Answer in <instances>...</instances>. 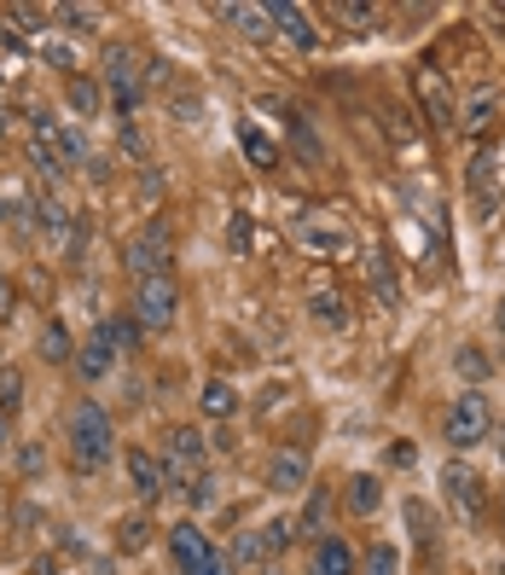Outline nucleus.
<instances>
[{
    "label": "nucleus",
    "instance_id": "f257e3e1",
    "mask_svg": "<svg viewBox=\"0 0 505 575\" xmlns=\"http://www.w3.org/2000/svg\"><path fill=\"white\" fill-rule=\"evenodd\" d=\"M64 442H71V465L76 471H99L116 460V425L99 401H76L71 425H64Z\"/></svg>",
    "mask_w": 505,
    "mask_h": 575
},
{
    "label": "nucleus",
    "instance_id": "f03ea898",
    "mask_svg": "<svg viewBox=\"0 0 505 575\" xmlns=\"http://www.w3.org/2000/svg\"><path fill=\"white\" fill-rule=\"evenodd\" d=\"M128 274H134V285L157 279V274H175V233H168L163 215H151V222L128 239Z\"/></svg>",
    "mask_w": 505,
    "mask_h": 575
},
{
    "label": "nucleus",
    "instance_id": "7ed1b4c3",
    "mask_svg": "<svg viewBox=\"0 0 505 575\" xmlns=\"http://www.w3.org/2000/svg\"><path fill=\"white\" fill-rule=\"evenodd\" d=\"M134 320L140 332H168L180 320V279L175 274H157V279H140L134 291Z\"/></svg>",
    "mask_w": 505,
    "mask_h": 575
},
{
    "label": "nucleus",
    "instance_id": "20e7f679",
    "mask_svg": "<svg viewBox=\"0 0 505 575\" xmlns=\"http://www.w3.org/2000/svg\"><path fill=\"white\" fill-rule=\"evenodd\" d=\"M488 425H494V418H488V396L482 390H465L447 408V418H442V442L447 448H477L482 436H488Z\"/></svg>",
    "mask_w": 505,
    "mask_h": 575
},
{
    "label": "nucleus",
    "instance_id": "39448f33",
    "mask_svg": "<svg viewBox=\"0 0 505 575\" xmlns=\"http://www.w3.org/2000/svg\"><path fill=\"white\" fill-rule=\"evenodd\" d=\"M163 488H180L187 477H198V471H204V436L198 430H187V425H175L163 436Z\"/></svg>",
    "mask_w": 505,
    "mask_h": 575
},
{
    "label": "nucleus",
    "instance_id": "423d86ee",
    "mask_svg": "<svg viewBox=\"0 0 505 575\" xmlns=\"http://www.w3.org/2000/svg\"><path fill=\"white\" fill-rule=\"evenodd\" d=\"M105 82H111V93H116V111H140V64H134V47H123V41H111L105 47Z\"/></svg>",
    "mask_w": 505,
    "mask_h": 575
},
{
    "label": "nucleus",
    "instance_id": "0eeeda50",
    "mask_svg": "<svg viewBox=\"0 0 505 575\" xmlns=\"http://www.w3.org/2000/svg\"><path fill=\"white\" fill-rule=\"evenodd\" d=\"M442 495H447V505H453V512H459V517H470V523H477V517H482V505H488V488H482V477H477L470 465H459V460H447V465H442Z\"/></svg>",
    "mask_w": 505,
    "mask_h": 575
},
{
    "label": "nucleus",
    "instance_id": "6e6552de",
    "mask_svg": "<svg viewBox=\"0 0 505 575\" xmlns=\"http://www.w3.org/2000/svg\"><path fill=\"white\" fill-rule=\"evenodd\" d=\"M168 552H175V570L180 575H204L215 564V547H210V535L198 529L192 517H180L175 529H168Z\"/></svg>",
    "mask_w": 505,
    "mask_h": 575
},
{
    "label": "nucleus",
    "instance_id": "1a4fd4ad",
    "mask_svg": "<svg viewBox=\"0 0 505 575\" xmlns=\"http://www.w3.org/2000/svg\"><path fill=\"white\" fill-rule=\"evenodd\" d=\"M413 88H418V105L430 111V123H435V128H453V123H459V99L447 93V82L435 76V71H418V76H413Z\"/></svg>",
    "mask_w": 505,
    "mask_h": 575
},
{
    "label": "nucleus",
    "instance_id": "9d476101",
    "mask_svg": "<svg viewBox=\"0 0 505 575\" xmlns=\"http://www.w3.org/2000/svg\"><path fill=\"white\" fill-rule=\"evenodd\" d=\"M128 483H134V495H140V505H151V500L168 495L157 453H146V448H128Z\"/></svg>",
    "mask_w": 505,
    "mask_h": 575
},
{
    "label": "nucleus",
    "instance_id": "9b49d317",
    "mask_svg": "<svg viewBox=\"0 0 505 575\" xmlns=\"http://www.w3.org/2000/svg\"><path fill=\"white\" fill-rule=\"evenodd\" d=\"M116 366V349L105 343V337H88V343H76V354H71V372H76V378L81 384H99V378H105V372Z\"/></svg>",
    "mask_w": 505,
    "mask_h": 575
},
{
    "label": "nucleus",
    "instance_id": "f8f14e48",
    "mask_svg": "<svg viewBox=\"0 0 505 575\" xmlns=\"http://www.w3.org/2000/svg\"><path fill=\"white\" fill-rule=\"evenodd\" d=\"M302 245H308V250H319V257H349V245H355V239H349V227H337V222H319V215H302Z\"/></svg>",
    "mask_w": 505,
    "mask_h": 575
},
{
    "label": "nucleus",
    "instance_id": "ddd939ff",
    "mask_svg": "<svg viewBox=\"0 0 505 575\" xmlns=\"http://www.w3.org/2000/svg\"><path fill=\"white\" fill-rule=\"evenodd\" d=\"M36 227H41L53 245L71 250V239H76V227H81V222H76V210L64 204V198H41V204H36Z\"/></svg>",
    "mask_w": 505,
    "mask_h": 575
},
{
    "label": "nucleus",
    "instance_id": "4468645a",
    "mask_svg": "<svg viewBox=\"0 0 505 575\" xmlns=\"http://www.w3.org/2000/svg\"><path fill=\"white\" fill-rule=\"evenodd\" d=\"M326 512H331V488H308V505L296 512V523H291V540H326L319 529H326Z\"/></svg>",
    "mask_w": 505,
    "mask_h": 575
},
{
    "label": "nucleus",
    "instance_id": "2eb2a0df",
    "mask_svg": "<svg viewBox=\"0 0 505 575\" xmlns=\"http://www.w3.org/2000/svg\"><path fill=\"white\" fill-rule=\"evenodd\" d=\"M267 483H274L279 495H296V488H308V453H302V448L274 453V471H267Z\"/></svg>",
    "mask_w": 505,
    "mask_h": 575
},
{
    "label": "nucleus",
    "instance_id": "dca6fc26",
    "mask_svg": "<svg viewBox=\"0 0 505 575\" xmlns=\"http://www.w3.org/2000/svg\"><path fill=\"white\" fill-rule=\"evenodd\" d=\"M500 105H505V99H500V88H477V93H470L465 105H459V123H465V134H488V128H494V116H500Z\"/></svg>",
    "mask_w": 505,
    "mask_h": 575
},
{
    "label": "nucleus",
    "instance_id": "f3484780",
    "mask_svg": "<svg viewBox=\"0 0 505 575\" xmlns=\"http://www.w3.org/2000/svg\"><path fill=\"white\" fill-rule=\"evenodd\" d=\"M267 18H274L279 29H285V41H296L302 47V53H314V24H308V12H302V7H291V0H279V7H267Z\"/></svg>",
    "mask_w": 505,
    "mask_h": 575
},
{
    "label": "nucleus",
    "instance_id": "a211bd4d",
    "mask_svg": "<svg viewBox=\"0 0 505 575\" xmlns=\"http://www.w3.org/2000/svg\"><path fill=\"white\" fill-rule=\"evenodd\" d=\"M47 146L59 151V163H64V168H88V163H93V146H88V134H81L76 123H59Z\"/></svg>",
    "mask_w": 505,
    "mask_h": 575
},
{
    "label": "nucleus",
    "instance_id": "6ab92c4d",
    "mask_svg": "<svg viewBox=\"0 0 505 575\" xmlns=\"http://www.w3.org/2000/svg\"><path fill=\"white\" fill-rule=\"evenodd\" d=\"M366 279H373V291H378L383 309H401V279H395L390 250H373V257H366Z\"/></svg>",
    "mask_w": 505,
    "mask_h": 575
},
{
    "label": "nucleus",
    "instance_id": "aec40b11",
    "mask_svg": "<svg viewBox=\"0 0 505 575\" xmlns=\"http://www.w3.org/2000/svg\"><path fill=\"white\" fill-rule=\"evenodd\" d=\"M41 361L47 366H71V354H76V343H71V326H64V320L53 314V320H47V326H41Z\"/></svg>",
    "mask_w": 505,
    "mask_h": 575
},
{
    "label": "nucleus",
    "instance_id": "412c9836",
    "mask_svg": "<svg viewBox=\"0 0 505 575\" xmlns=\"http://www.w3.org/2000/svg\"><path fill=\"white\" fill-rule=\"evenodd\" d=\"M314 575H355V552H349V540L326 535L314 547Z\"/></svg>",
    "mask_w": 505,
    "mask_h": 575
},
{
    "label": "nucleus",
    "instance_id": "4be33fe9",
    "mask_svg": "<svg viewBox=\"0 0 505 575\" xmlns=\"http://www.w3.org/2000/svg\"><path fill=\"white\" fill-rule=\"evenodd\" d=\"M93 332L105 337L116 354H134V349H140V320H134V314H111V320H99Z\"/></svg>",
    "mask_w": 505,
    "mask_h": 575
},
{
    "label": "nucleus",
    "instance_id": "5701e85b",
    "mask_svg": "<svg viewBox=\"0 0 505 575\" xmlns=\"http://www.w3.org/2000/svg\"><path fill=\"white\" fill-rule=\"evenodd\" d=\"M222 18H227L232 29H239V36H250V41H262L267 29H274V18H267V7H244V0H239V7H222Z\"/></svg>",
    "mask_w": 505,
    "mask_h": 575
},
{
    "label": "nucleus",
    "instance_id": "b1692460",
    "mask_svg": "<svg viewBox=\"0 0 505 575\" xmlns=\"http://www.w3.org/2000/svg\"><path fill=\"white\" fill-rule=\"evenodd\" d=\"M198 408H204V418H232L239 413V390H232L227 378H210L204 396H198Z\"/></svg>",
    "mask_w": 505,
    "mask_h": 575
},
{
    "label": "nucleus",
    "instance_id": "393cba45",
    "mask_svg": "<svg viewBox=\"0 0 505 575\" xmlns=\"http://www.w3.org/2000/svg\"><path fill=\"white\" fill-rule=\"evenodd\" d=\"M151 535H157V529H151V517L146 512H128L123 523H116V552H146Z\"/></svg>",
    "mask_w": 505,
    "mask_h": 575
},
{
    "label": "nucleus",
    "instance_id": "a878e982",
    "mask_svg": "<svg viewBox=\"0 0 505 575\" xmlns=\"http://www.w3.org/2000/svg\"><path fill=\"white\" fill-rule=\"evenodd\" d=\"M308 320H314V326L343 332V326H349V309H343V297H337V291H314V297H308Z\"/></svg>",
    "mask_w": 505,
    "mask_h": 575
},
{
    "label": "nucleus",
    "instance_id": "bb28decb",
    "mask_svg": "<svg viewBox=\"0 0 505 575\" xmlns=\"http://www.w3.org/2000/svg\"><path fill=\"white\" fill-rule=\"evenodd\" d=\"M71 105L81 111V116H99L105 111V82H93V76H71Z\"/></svg>",
    "mask_w": 505,
    "mask_h": 575
},
{
    "label": "nucleus",
    "instance_id": "cd10ccee",
    "mask_svg": "<svg viewBox=\"0 0 505 575\" xmlns=\"http://www.w3.org/2000/svg\"><path fill=\"white\" fill-rule=\"evenodd\" d=\"M383 505V483L378 477H349V512L355 517H373Z\"/></svg>",
    "mask_w": 505,
    "mask_h": 575
},
{
    "label": "nucleus",
    "instance_id": "c85d7f7f",
    "mask_svg": "<svg viewBox=\"0 0 505 575\" xmlns=\"http://www.w3.org/2000/svg\"><path fill=\"white\" fill-rule=\"evenodd\" d=\"M267 558H274L267 535H262V529H250V535H239V547H232V570H262Z\"/></svg>",
    "mask_w": 505,
    "mask_h": 575
},
{
    "label": "nucleus",
    "instance_id": "c756f323",
    "mask_svg": "<svg viewBox=\"0 0 505 575\" xmlns=\"http://www.w3.org/2000/svg\"><path fill=\"white\" fill-rule=\"evenodd\" d=\"M285 128H291V146H296L302 163H326V146H319V134L308 128V116H291Z\"/></svg>",
    "mask_w": 505,
    "mask_h": 575
},
{
    "label": "nucleus",
    "instance_id": "7c9ffc66",
    "mask_svg": "<svg viewBox=\"0 0 505 575\" xmlns=\"http://www.w3.org/2000/svg\"><path fill=\"white\" fill-rule=\"evenodd\" d=\"M239 146H244V158L256 163V168H274V163H279V146L267 140L262 128H239Z\"/></svg>",
    "mask_w": 505,
    "mask_h": 575
},
{
    "label": "nucleus",
    "instance_id": "2f4dec72",
    "mask_svg": "<svg viewBox=\"0 0 505 575\" xmlns=\"http://www.w3.org/2000/svg\"><path fill=\"white\" fill-rule=\"evenodd\" d=\"M24 408V372L18 366H0V413H18Z\"/></svg>",
    "mask_w": 505,
    "mask_h": 575
},
{
    "label": "nucleus",
    "instance_id": "473e14b6",
    "mask_svg": "<svg viewBox=\"0 0 505 575\" xmlns=\"http://www.w3.org/2000/svg\"><path fill=\"white\" fill-rule=\"evenodd\" d=\"M366 575H401V552L390 547V540H378V547L366 552Z\"/></svg>",
    "mask_w": 505,
    "mask_h": 575
},
{
    "label": "nucleus",
    "instance_id": "72a5a7b5",
    "mask_svg": "<svg viewBox=\"0 0 505 575\" xmlns=\"http://www.w3.org/2000/svg\"><path fill=\"white\" fill-rule=\"evenodd\" d=\"M453 366H459V378H488V372H494V361H488L482 349H459V354H453Z\"/></svg>",
    "mask_w": 505,
    "mask_h": 575
},
{
    "label": "nucleus",
    "instance_id": "f704fd0d",
    "mask_svg": "<svg viewBox=\"0 0 505 575\" xmlns=\"http://www.w3.org/2000/svg\"><path fill=\"white\" fill-rule=\"evenodd\" d=\"M180 495H187V500L198 505V512H204V505H215V477H210V471H198L192 488H180Z\"/></svg>",
    "mask_w": 505,
    "mask_h": 575
},
{
    "label": "nucleus",
    "instance_id": "c9c22d12",
    "mask_svg": "<svg viewBox=\"0 0 505 575\" xmlns=\"http://www.w3.org/2000/svg\"><path fill=\"white\" fill-rule=\"evenodd\" d=\"M29 163H36V168H41V175H64L59 151H53V146H47V140H36V146H29Z\"/></svg>",
    "mask_w": 505,
    "mask_h": 575
},
{
    "label": "nucleus",
    "instance_id": "e433bc0d",
    "mask_svg": "<svg viewBox=\"0 0 505 575\" xmlns=\"http://www.w3.org/2000/svg\"><path fill=\"white\" fill-rule=\"evenodd\" d=\"M407 523H413V529H418V540H435V512H430V505H407Z\"/></svg>",
    "mask_w": 505,
    "mask_h": 575
},
{
    "label": "nucleus",
    "instance_id": "4c0bfd02",
    "mask_svg": "<svg viewBox=\"0 0 505 575\" xmlns=\"http://www.w3.org/2000/svg\"><path fill=\"white\" fill-rule=\"evenodd\" d=\"M12 529H18V535H29V529H41V505H12Z\"/></svg>",
    "mask_w": 505,
    "mask_h": 575
},
{
    "label": "nucleus",
    "instance_id": "58836bf2",
    "mask_svg": "<svg viewBox=\"0 0 505 575\" xmlns=\"http://www.w3.org/2000/svg\"><path fill=\"white\" fill-rule=\"evenodd\" d=\"M7 18H18V29H47V12L41 7H7Z\"/></svg>",
    "mask_w": 505,
    "mask_h": 575
},
{
    "label": "nucleus",
    "instance_id": "ea45409f",
    "mask_svg": "<svg viewBox=\"0 0 505 575\" xmlns=\"http://www.w3.org/2000/svg\"><path fill=\"white\" fill-rule=\"evenodd\" d=\"M59 18H64V29H93V12L88 7H59Z\"/></svg>",
    "mask_w": 505,
    "mask_h": 575
},
{
    "label": "nucleus",
    "instance_id": "a19ab883",
    "mask_svg": "<svg viewBox=\"0 0 505 575\" xmlns=\"http://www.w3.org/2000/svg\"><path fill=\"white\" fill-rule=\"evenodd\" d=\"M262 535H267V547H274V552H285V547H291V523H285V517H279V523H267Z\"/></svg>",
    "mask_w": 505,
    "mask_h": 575
},
{
    "label": "nucleus",
    "instance_id": "79ce46f5",
    "mask_svg": "<svg viewBox=\"0 0 505 575\" xmlns=\"http://www.w3.org/2000/svg\"><path fill=\"white\" fill-rule=\"evenodd\" d=\"M41 53H47V59H53V64H59V71H71V76H76V53H71V47L47 41V47H41Z\"/></svg>",
    "mask_w": 505,
    "mask_h": 575
},
{
    "label": "nucleus",
    "instance_id": "37998d69",
    "mask_svg": "<svg viewBox=\"0 0 505 575\" xmlns=\"http://www.w3.org/2000/svg\"><path fill=\"white\" fill-rule=\"evenodd\" d=\"M7 320H12V279L0 274V326H7Z\"/></svg>",
    "mask_w": 505,
    "mask_h": 575
},
{
    "label": "nucleus",
    "instance_id": "c03bdc74",
    "mask_svg": "<svg viewBox=\"0 0 505 575\" xmlns=\"http://www.w3.org/2000/svg\"><path fill=\"white\" fill-rule=\"evenodd\" d=\"M343 18L355 24V29H366V24H373V7H343Z\"/></svg>",
    "mask_w": 505,
    "mask_h": 575
},
{
    "label": "nucleus",
    "instance_id": "a18cd8bd",
    "mask_svg": "<svg viewBox=\"0 0 505 575\" xmlns=\"http://www.w3.org/2000/svg\"><path fill=\"white\" fill-rule=\"evenodd\" d=\"M123 151H128V158H146V140L134 128H123Z\"/></svg>",
    "mask_w": 505,
    "mask_h": 575
},
{
    "label": "nucleus",
    "instance_id": "49530a36",
    "mask_svg": "<svg viewBox=\"0 0 505 575\" xmlns=\"http://www.w3.org/2000/svg\"><path fill=\"white\" fill-rule=\"evenodd\" d=\"M29 575H59V558H36V564H29Z\"/></svg>",
    "mask_w": 505,
    "mask_h": 575
},
{
    "label": "nucleus",
    "instance_id": "de8ad7c7",
    "mask_svg": "<svg viewBox=\"0 0 505 575\" xmlns=\"http://www.w3.org/2000/svg\"><path fill=\"white\" fill-rule=\"evenodd\" d=\"M7 523H12V495L0 488V529H7Z\"/></svg>",
    "mask_w": 505,
    "mask_h": 575
},
{
    "label": "nucleus",
    "instance_id": "09e8293b",
    "mask_svg": "<svg viewBox=\"0 0 505 575\" xmlns=\"http://www.w3.org/2000/svg\"><path fill=\"white\" fill-rule=\"evenodd\" d=\"M7 442H12V418L0 413V448H7Z\"/></svg>",
    "mask_w": 505,
    "mask_h": 575
},
{
    "label": "nucleus",
    "instance_id": "8fccbe9b",
    "mask_svg": "<svg viewBox=\"0 0 505 575\" xmlns=\"http://www.w3.org/2000/svg\"><path fill=\"white\" fill-rule=\"evenodd\" d=\"M88 575H116V570H111V564H93V570H88Z\"/></svg>",
    "mask_w": 505,
    "mask_h": 575
},
{
    "label": "nucleus",
    "instance_id": "3c124183",
    "mask_svg": "<svg viewBox=\"0 0 505 575\" xmlns=\"http://www.w3.org/2000/svg\"><path fill=\"white\" fill-rule=\"evenodd\" d=\"M500 332H505V302H500Z\"/></svg>",
    "mask_w": 505,
    "mask_h": 575
},
{
    "label": "nucleus",
    "instance_id": "603ef678",
    "mask_svg": "<svg viewBox=\"0 0 505 575\" xmlns=\"http://www.w3.org/2000/svg\"><path fill=\"white\" fill-rule=\"evenodd\" d=\"M0 140H7V116H0Z\"/></svg>",
    "mask_w": 505,
    "mask_h": 575
},
{
    "label": "nucleus",
    "instance_id": "864d4df0",
    "mask_svg": "<svg viewBox=\"0 0 505 575\" xmlns=\"http://www.w3.org/2000/svg\"><path fill=\"white\" fill-rule=\"evenodd\" d=\"M500 453H505V442H500Z\"/></svg>",
    "mask_w": 505,
    "mask_h": 575
},
{
    "label": "nucleus",
    "instance_id": "5fc2aeb1",
    "mask_svg": "<svg viewBox=\"0 0 505 575\" xmlns=\"http://www.w3.org/2000/svg\"><path fill=\"white\" fill-rule=\"evenodd\" d=\"M0 366H7V361H0Z\"/></svg>",
    "mask_w": 505,
    "mask_h": 575
}]
</instances>
